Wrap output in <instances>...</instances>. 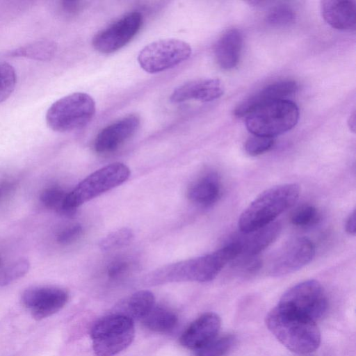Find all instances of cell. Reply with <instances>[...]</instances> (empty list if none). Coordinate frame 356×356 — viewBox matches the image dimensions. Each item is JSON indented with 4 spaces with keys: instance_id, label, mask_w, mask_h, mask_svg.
I'll return each mask as SVG.
<instances>
[{
    "instance_id": "6da1fadb",
    "label": "cell",
    "mask_w": 356,
    "mask_h": 356,
    "mask_svg": "<svg viewBox=\"0 0 356 356\" xmlns=\"http://www.w3.org/2000/svg\"><path fill=\"white\" fill-rule=\"evenodd\" d=\"M238 255L237 245L231 241L211 253L163 266L151 272L146 281L154 285L174 282H209Z\"/></svg>"
},
{
    "instance_id": "7a4b0ae2",
    "label": "cell",
    "mask_w": 356,
    "mask_h": 356,
    "mask_svg": "<svg viewBox=\"0 0 356 356\" xmlns=\"http://www.w3.org/2000/svg\"><path fill=\"white\" fill-rule=\"evenodd\" d=\"M266 325L282 345L295 353L307 354L320 346L316 323L278 305L266 315Z\"/></svg>"
},
{
    "instance_id": "3957f363",
    "label": "cell",
    "mask_w": 356,
    "mask_h": 356,
    "mask_svg": "<svg viewBox=\"0 0 356 356\" xmlns=\"http://www.w3.org/2000/svg\"><path fill=\"white\" fill-rule=\"evenodd\" d=\"M300 193V186L294 183L277 185L263 191L242 212L238 222L239 230L246 233L273 222L295 204Z\"/></svg>"
},
{
    "instance_id": "277c9868",
    "label": "cell",
    "mask_w": 356,
    "mask_h": 356,
    "mask_svg": "<svg viewBox=\"0 0 356 356\" xmlns=\"http://www.w3.org/2000/svg\"><path fill=\"white\" fill-rule=\"evenodd\" d=\"M244 118L247 129L252 135L274 138L296 125L299 109L291 100H275L256 108Z\"/></svg>"
},
{
    "instance_id": "5b68a950",
    "label": "cell",
    "mask_w": 356,
    "mask_h": 356,
    "mask_svg": "<svg viewBox=\"0 0 356 356\" xmlns=\"http://www.w3.org/2000/svg\"><path fill=\"white\" fill-rule=\"evenodd\" d=\"M129 176V168L120 162L107 165L92 172L67 194L64 214L72 215L79 206L121 185Z\"/></svg>"
},
{
    "instance_id": "8992f818",
    "label": "cell",
    "mask_w": 356,
    "mask_h": 356,
    "mask_svg": "<svg viewBox=\"0 0 356 356\" xmlns=\"http://www.w3.org/2000/svg\"><path fill=\"white\" fill-rule=\"evenodd\" d=\"M93 98L85 92H74L54 102L46 113L48 127L64 133L86 126L95 114Z\"/></svg>"
},
{
    "instance_id": "52a82bcc",
    "label": "cell",
    "mask_w": 356,
    "mask_h": 356,
    "mask_svg": "<svg viewBox=\"0 0 356 356\" xmlns=\"http://www.w3.org/2000/svg\"><path fill=\"white\" fill-rule=\"evenodd\" d=\"M135 337L134 321L113 314L97 321L92 327L90 337L97 356H114L126 349Z\"/></svg>"
},
{
    "instance_id": "ba28073f",
    "label": "cell",
    "mask_w": 356,
    "mask_h": 356,
    "mask_svg": "<svg viewBox=\"0 0 356 356\" xmlns=\"http://www.w3.org/2000/svg\"><path fill=\"white\" fill-rule=\"evenodd\" d=\"M277 305L316 323L325 314L328 301L321 283L309 280L288 289Z\"/></svg>"
},
{
    "instance_id": "9c48e42d",
    "label": "cell",
    "mask_w": 356,
    "mask_h": 356,
    "mask_svg": "<svg viewBox=\"0 0 356 356\" xmlns=\"http://www.w3.org/2000/svg\"><path fill=\"white\" fill-rule=\"evenodd\" d=\"M190 44L183 40L168 38L152 42L141 49L138 62L150 74L161 72L180 64L191 54Z\"/></svg>"
},
{
    "instance_id": "30bf717a",
    "label": "cell",
    "mask_w": 356,
    "mask_h": 356,
    "mask_svg": "<svg viewBox=\"0 0 356 356\" xmlns=\"http://www.w3.org/2000/svg\"><path fill=\"white\" fill-rule=\"evenodd\" d=\"M314 255L315 246L311 240L303 236L291 238L271 258L269 274L280 277L293 273L310 263Z\"/></svg>"
},
{
    "instance_id": "8fae6325",
    "label": "cell",
    "mask_w": 356,
    "mask_h": 356,
    "mask_svg": "<svg viewBox=\"0 0 356 356\" xmlns=\"http://www.w3.org/2000/svg\"><path fill=\"white\" fill-rule=\"evenodd\" d=\"M142 24V15L138 11L130 12L98 32L92 39V46L100 53H113L126 45Z\"/></svg>"
},
{
    "instance_id": "7c38bea8",
    "label": "cell",
    "mask_w": 356,
    "mask_h": 356,
    "mask_svg": "<svg viewBox=\"0 0 356 356\" xmlns=\"http://www.w3.org/2000/svg\"><path fill=\"white\" fill-rule=\"evenodd\" d=\"M66 290L57 286H34L24 291L22 301L33 318L40 321L59 312L67 302Z\"/></svg>"
},
{
    "instance_id": "4fadbf2b",
    "label": "cell",
    "mask_w": 356,
    "mask_h": 356,
    "mask_svg": "<svg viewBox=\"0 0 356 356\" xmlns=\"http://www.w3.org/2000/svg\"><path fill=\"white\" fill-rule=\"evenodd\" d=\"M140 122L137 115L130 114L106 126L95 138V151L100 154L115 151L136 133Z\"/></svg>"
},
{
    "instance_id": "5bb4252c",
    "label": "cell",
    "mask_w": 356,
    "mask_h": 356,
    "mask_svg": "<svg viewBox=\"0 0 356 356\" xmlns=\"http://www.w3.org/2000/svg\"><path fill=\"white\" fill-rule=\"evenodd\" d=\"M220 325V318L217 314L204 313L185 330L179 342L186 348L198 350L217 337Z\"/></svg>"
},
{
    "instance_id": "9a60e30c",
    "label": "cell",
    "mask_w": 356,
    "mask_h": 356,
    "mask_svg": "<svg viewBox=\"0 0 356 356\" xmlns=\"http://www.w3.org/2000/svg\"><path fill=\"white\" fill-rule=\"evenodd\" d=\"M224 86L218 79H198L188 81L177 87L171 94L172 103L195 99L202 102L216 100L222 96Z\"/></svg>"
},
{
    "instance_id": "2e32d148",
    "label": "cell",
    "mask_w": 356,
    "mask_h": 356,
    "mask_svg": "<svg viewBox=\"0 0 356 356\" xmlns=\"http://www.w3.org/2000/svg\"><path fill=\"white\" fill-rule=\"evenodd\" d=\"M298 84L293 81H282L270 84L241 102L234 111L238 118H245L256 108L273 101L288 99L298 90Z\"/></svg>"
},
{
    "instance_id": "e0dca14e",
    "label": "cell",
    "mask_w": 356,
    "mask_h": 356,
    "mask_svg": "<svg viewBox=\"0 0 356 356\" xmlns=\"http://www.w3.org/2000/svg\"><path fill=\"white\" fill-rule=\"evenodd\" d=\"M281 232V225L276 221L259 229L243 233L241 232L233 241L239 250V256L243 257H257L272 244Z\"/></svg>"
},
{
    "instance_id": "ac0fdd59",
    "label": "cell",
    "mask_w": 356,
    "mask_h": 356,
    "mask_svg": "<svg viewBox=\"0 0 356 356\" xmlns=\"http://www.w3.org/2000/svg\"><path fill=\"white\" fill-rule=\"evenodd\" d=\"M321 13L332 28L340 31H355L356 5L355 1L324 0L321 1Z\"/></svg>"
},
{
    "instance_id": "d6986e66",
    "label": "cell",
    "mask_w": 356,
    "mask_h": 356,
    "mask_svg": "<svg viewBox=\"0 0 356 356\" xmlns=\"http://www.w3.org/2000/svg\"><path fill=\"white\" fill-rule=\"evenodd\" d=\"M243 35L236 29L225 31L218 40L214 48V56L218 65L222 70L236 67L240 60Z\"/></svg>"
},
{
    "instance_id": "ffe728a7",
    "label": "cell",
    "mask_w": 356,
    "mask_h": 356,
    "mask_svg": "<svg viewBox=\"0 0 356 356\" xmlns=\"http://www.w3.org/2000/svg\"><path fill=\"white\" fill-rule=\"evenodd\" d=\"M220 193L219 177L216 172H211L200 178L191 186L188 197L195 204L209 207L218 201Z\"/></svg>"
},
{
    "instance_id": "44dd1931",
    "label": "cell",
    "mask_w": 356,
    "mask_h": 356,
    "mask_svg": "<svg viewBox=\"0 0 356 356\" xmlns=\"http://www.w3.org/2000/svg\"><path fill=\"white\" fill-rule=\"evenodd\" d=\"M155 306V297L147 290H142L133 293L120 305L122 309L119 314L131 320L141 321Z\"/></svg>"
},
{
    "instance_id": "7402d4cb",
    "label": "cell",
    "mask_w": 356,
    "mask_h": 356,
    "mask_svg": "<svg viewBox=\"0 0 356 356\" xmlns=\"http://www.w3.org/2000/svg\"><path fill=\"white\" fill-rule=\"evenodd\" d=\"M140 321L151 331L166 333L175 329L178 317L170 309L155 305Z\"/></svg>"
},
{
    "instance_id": "603a6c76",
    "label": "cell",
    "mask_w": 356,
    "mask_h": 356,
    "mask_svg": "<svg viewBox=\"0 0 356 356\" xmlns=\"http://www.w3.org/2000/svg\"><path fill=\"white\" fill-rule=\"evenodd\" d=\"M56 48V44L54 41L42 40L13 49L8 53V56L46 61L51 60L54 56Z\"/></svg>"
},
{
    "instance_id": "cb8c5ba5",
    "label": "cell",
    "mask_w": 356,
    "mask_h": 356,
    "mask_svg": "<svg viewBox=\"0 0 356 356\" xmlns=\"http://www.w3.org/2000/svg\"><path fill=\"white\" fill-rule=\"evenodd\" d=\"M235 341L234 336L232 334L216 337L199 349L195 356H225L232 348Z\"/></svg>"
},
{
    "instance_id": "d4e9b609",
    "label": "cell",
    "mask_w": 356,
    "mask_h": 356,
    "mask_svg": "<svg viewBox=\"0 0 356 356\" xmlns=\"http://www.w3.org/2000/svg\"><path fill=\"white\" fill-rule=\"evenodd\" d=\"M134 234L127 227L113 231L103 238L99 242V248L103 251H109L118 249L129 244Z\"/></svg>"
},
{
    "instance_id": "484cf974",
    "label": "cell",
    "mask_w": 356,
    "mask_h": 356,
    "mask_svg": "<svg viewBox=\"0 0 356 356\" xmlns=\"http://www.w3.org/2000/svg\"><path fill=\"white\" fill-rule=\"evenodd\" d=\"M30 263L26 259H20L0 270V286H6L27 273Z\"/></svg>"
},
{
    "instance_id": "4316f807",
    "label": "cell",
    "mask_w": 356,
    "mask_h": 356,
    "mask_svg": "<svg viewBox=\"0 0 356 356\" xmlns=\"http://www.w3.org/2000/svg\"><path fill=\"white\" fill-rule=\"evenodd\" d=\"M266 22L274 26H285L296 20L294 10L288 5L280 4L273 7L266 17Z\"/></svg>"
},
{
    "instance_id": "83f0119b",
    "label": "cell",
    "mask_w": 356,
    "mask_h": 356,
    "mask_svg": "<svg viewBox=\"0 0 356 356\" xmlns=\"http://www.w3.org/2000/svg\"><path fill=\"white\" fill-rule=\"evenodd\" d=\"M16 81L17 76L13 67L7 63H0V103L11 95Z\"/></svg>"
},
{
    "instance_id": "f1b7e54d",
    "label": "cell",
    "mask_w": 356,
    "mask_h": 356,
    "mask_svg": "<svg viewBox=\"0 0 356 356\" xmlns=\"http://www.w3.org/2000/svg\"><path fill=\"white\" fill-rule=\"evenodd\" d=\"M319 218V213L315 207L303 204L293 211L291 222L297 227H306L315 225Z\"/></svg>"
},
{
    "instance_id": "f546056e",
    "label": "cell",
    "mask_w": 356,
    "mask_h": 356,
    "mask_svg": "<svg viewBox=\"0 0 356 356\" xmlns=\"http://www.w3.org/2000/svg\"><path fill=\"white\" fill-rule=\"evenodd\" d=\"M67 194L60 188L50 187L42 193L40 200L47 208L64 214V203Z\"/></svg>"
},
{
    "instance_id": "4dcf8cb0",
    "label": "cell",
    "mask_w": 356,
    "mask_h": 356,
    "mask_svg": "<svg viewBox=\"0 0 356 356\" xmlns=\"http://www.w3.org/2000/svg\"><path fill=\"white\" fill-rule=\"evenodd\" d=\"M275 144L273 138L252 135L245 141L244 149L250 156H259L272 149Z\"/></svg>"
},
{
    "instance_id": "1f68e13d",
    "label": "cell",
    "mask_w": 356,
    "mask_h": 356,
    "mask_svg": "<svg viewBox=\"0 0 356 356\" xmlns=\"http://www.w3.org/2000/svg\"><path fill=\"white\" fill-rule=\"evenodd\" d=\"M83 232L81 225H73L62 230L57 236V241L61 244H70L77 240Z\"/></svg>"
},
{
    "instance_id": "d6a6232c",
    "label": "cell",
    "mask_w": 356,
    "mask_h": 356,
    "mask_svg": "<svg viewBox=\"0 0 356 356\" xmlns=\"http://www.w3.org/2000/svg\"><path fill=\"white\" fill-rule=\"evenodd\" d=\"M129 268V264L124 261H115L108 268V275L115 279L122 275Z\"/></svg>"
},
{
    "instance_id": "836d02e7",
    "label": "cell",
    "mask_w": 356,
    "mask_h": 356,
    "mask_svg": "<svg viewBox=\"0 0 356 356\" xmlns=\"http://www.w3.org/2000/svg\"><path fill=\"white\" fill-rule=\"evenodd\" d=\"M60 4L62 10L67 14L76 13L81 6V2L78 1H63Z\"/></svg>"
},
{
    "instance_id": "e575fe53",
    "label": "cell",
    "mask_w": 356,
    "mask_h": 356,
    "mask_svg": "<svg viewBox=\"0 0 356 356\" xmlns=\"http://www.w3.org/2000/svg\"><path fill=\"white\" fill-rule=\"evenodd\" d=\"M355 210L354 209L348 216L345 224L346 232L350 235H355L356 232Z\"/></svg>"
},
{
    "instance_id": "d590c367",
    "label": "cell",
    "mask_w": 356,
    "mask_h": 356,
    "mask_svg": "<svg viewBox=\"0 0 356 356\" xmlns=\"http://www.w3.org/2000/svg\"><path fill=\"white\" fill-rule=\"evenodd\" d=\"M11 187L10 184H3L0 185V199L10 191Z\"/></svg>"
},
{
    "instance_id": "8d00e7d4",
    "label": "cell",
    "mask_w": 356,
    "mask_h": 356,
    "mask_svg": "<svg viewBox=\"0 0 356 356\" xmlns=\"http://www.w3.org/2000/svg\"><path fill=\"white\" fill-rule=\"evenodd\" d=\"M348 126L350 129H352L353 132H355V112L353 113L352 115H350L348 122Z\"/></svg>"
},
{
    "instance_id": "74e56055",
    "label": "cell",
    "mask_w": 356,
    "mask_h": 356,
    "mask_svg": "<svg viewBox=\"0 0 356 356\" xmlns=\"http://www.w3.org/2000/svg\"><path fill=\"white\" fill-rule=\"evenodd\" d=\"M1 258H0V264H1Z\"/></svg>"
}]
</instances>
